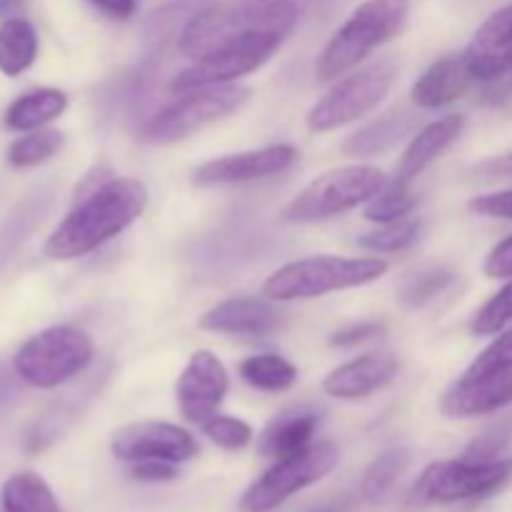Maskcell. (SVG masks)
Returning a JSON list of instances; mask_svg holds the SVG:
<instances>
[{"label": "cell", "instance_id": "cell-17", "mask_svg": "<svg viewBox=\"0 0 512 512\" xmlns=\"http://www.w3.org/2000/svg\"><path fill=\"white\" fill-rule=\"evenodd\" d=\"M400 363L393 353H368L330 370L323 390L338 400H363L393 383Z\"/></svg>", "mask_w": 512, "mask_h": 512}, {"label": "cell", "instance_id": "cell-23", "mask_svg": "<svg viewBox=\"0 0 512 512\" xmlns=\"http://www.w3.org/2000/svg\"><path fill=\"white\" fill-rule=\"evenodd\" d=\"M68 108V95L58 88H38L20 95L5 110V125L15 133H30L48 125L50 120L60 118Z\"/></svg>", "mask_w": 512, "mask_h": 512}, {"label": "cell", "instance_id": "cell-7", "mask_svg": "<svg viewBox=\"0 0 512 512\" xmlns=\"http://www.w3.org/2000/svg\"><path fill=\"white\" fill-rule=\"evenodd\" d=\"M280 43L283 38L273 33H250L225 40V43L210 48L208 53L193 58L188 68H183L170 80V90L185 95L195 93V90L233 85V80L263 68L280 48Z\"/></svg>", "mask_w": 512, "mask_h": 512}, {"label": "cell", "instance_id": "cell-42", "mask_svg": "<svg viewBox=\"0 0 512 512\" xmlns=\"http://www.w3.org/2000/svg\"><path fill=\"white\" fill-rule=\"evenodd\" d=\"M25 5V0H0V18H15L20 8Z\"/></svg>", "mask_w": 512, "mask_h": 512}, {"label": "cell", "instance_id": "cell-28", "mask_svg": "<svg viewBox=\"0 0 512 512\" xmlns=\"http://www.w3.org/2000/svg\"><path fill=\"white\" fill-rule=\"evenodd\" d=\"M415 205H418V195L410 190V183L393 180L365 203V218L380 225L398 223V220H405V215L413 213Z\"/></svg>", "mask_w": 512, "mask_h": 512}, {"label": "cell", "instance_id": "cell-8", "mask_svg": "<svg viewBox=\"0 0 512 512\" xmlns=\"http://www.w3.org/2000/svg\"><path fill=\"white\" fill-rule=\"evenodd\" d=\"M395 78H398V65L393 60H378V63L365 65V68L340 78L310 108L305 123L313 133H328V130H338L343 125L355 123V120L373 113L388 98Z\"/></svg>", "mask_w": 512, "mask_h": 512}, {"label": "cell", "instance_id": "cell-3", "mask_svg": "<svg viewBox=\"0 0 512 512\" xmlns=\"http://www.w3.org/2000/svg\"><path fill=\"white\" fill-rule=\"evenodd\" d=\"M410 15V0H365L353 10L320 53L315 75L320 83L338 80L358 68L375 48L400 35Z\"/></svg>", "mask_w": 512, "mask_h": 512}, {"label": "cell", "instance_id": "cell-36", "mask_svg": "<svg viewBox=\"0 0 512 512\" xmlns=\"http://www.w3.org/2000/svg\"><path fill=\"white\" fill-rule=\"evenodd\" d=\"M470 213L480 215V218H495V220H512V190H498V193L478 195L468 203Z\"/></svg>", "mask_w": 512, "mask_h": 512}, {"label": "cell", "instance_id": "cell-37", "mask_svg": "<svg viewBox=\"0 0 512 512\" xmlns=\"http://www.w3.org/2000/svg\"><path fill=\"white\" fill-rule=\"evenodd\" d=\"M510 435L508 430H490V433L480 435L478 440H473V443L468 445V450L463 453V458L468 460H498L500 453L505 450V445H508Z\"/></svg>", "mask_w": 512, "mask_h": 512}, {"label": "cell", "instance_id": "cell-39", "mask_svg": "<svg viewBox=\"0 0 512 512\" xmlns=\"http://www.w3.org/2000/svg\"><path fill=\"white\" fill-rule=\"evenodd\" d=\"M485 275L495 280H512V235L500 240L493 250L488 253L483 265Z\"/></svg>", "mask_w": 512, "mask_h": 512}, {"label": "cell", "instance_id": "cell-15", "mask_svg": "<svg viewBox=\"0 0 512 512\" xmlns=\"http://www.w3.org/2000/svg\"><path fill=\"white\" fill-rule=\"evenodd\" d=\"M463 55L480 83H493L512 73V5L495 10L480 25Z\"/></svg>", "mask_w": 512, "mask_h": 512}, {"label": "cell", "instance_id": "cell-6", "mask_svg": "<svg viewBox=\"0 0 512 512\" xmlns=\"http://www.w3.org/2000/svg\"><path fill=\"white\" fill-rule=\"evenodd\" d=\"M388 185V178L375 165H348L330 170L305 185L283 210L290 223H318L365 205Z\"/></svg>", "mask_w": 512, "mask_h": 512}, {"label": "cell", "instance_id": "cell-34", "mask_svg": "<svg viewBox=\"0 0 512 512\" xmlns=\"http://www.w3.org/2000/svg\"><path fill=\"white\" fill-rule=\"evenodd\" d=\"M508 368H512V328L505 330L503 335H498V338L473 360V365L465 370V378L500 373V370Z\"/></svg>", "mask_w": 512, "mask_h": 512}, {"label": "cell", "instance_id": "cell-26", "mask_svg": "<svg viewBox=\"0 0 512 512\" xmlns=\"http://www.w3.org/2000/svg\"><path fill=\"white\" fill-rule=\"evenodd\" d=\"M240 378L255 390L263 393H283L298 380V368L278 353L250 355L240 363Z\"/></svg>", "mask_w": 512, "mask_h": 512}, {"label": "cell", "instance_id": "cell-29", "mask_svg": "<svg viewBox=\"0 0 512 512\" xmlns=\"http://www.w3.org/2000/svg\"><path fill=\"white\" fill-rule=\"evenodd\" d=\"M63 143L65 138L60 130H30L28 135H23V138L10 145L8 160L13 168H35V165H43L50 158H55L63 150Z\"/></svg>", "mask_w": 512, "mask_h": 512}, {"label": "cell", "instance_id": "cell-2", "mask_svg": "<svg viewBox=\"0 0 512 512\" xmlns=\"http://www.w3.org/2000/svg\"><path fill=\"white\" fill-rule=\"evenodd\" d=\"M298 23L293 0H228L208 5L180 28L178 50L185 58H198L215 45L250 33H273L285 38Z\"/></svg>", "mask_w": 512, "mask_h": 512}, {"label": "cell", "instance_id": "cell-9", "mask_svg": "<svg viewBox=\"0 0 512 512\" xmlns=\"http://www.w3.org/2000/svg\"><path fill=\"white\" fill-rule=\"evenodd\" d=\"M512 475V460H445L433 463L415 483L413 505H450L485 498L503 488Z\"/></svg>", "mask_w": 512, "mask_h": 512}, {"label": "cell", "instance_id": "cell-44", "mask_svg": "<svg viewBox=\"0 0 512 512\" xmlns=\"http://www.w3.org/2000/svg\"><path fill=\"white\" fill-rule=\"evenodd\" d=\"M310 512H343V508H340V505H323V508H315Z\"/></svg>", "mask_w": 512, "mask_h": 512}, {"label": "cell", "instance_id": "cell-5", "mask_svg": "<svg viewBox=\"0 0 512 512\" xmlns=\"http://www.w3.org/2000/svg\"><path fill=\"white\" fill-rule=\"evenodd\" d=\"M95 355L93 338L73 325H53L20 345L13 370L30 388L50 390L83 373Z\"/></svg>", "mask_w": 512, "mask_h": 512}, {"label": "cell", "instance_id": "cell-32", "mask_svg": "<svg viewBox=\"0 0 512 512\" xmlns=\"http://www.w3.org/2000/svg\"><path fill=\"white\" fill-rule=\"evenodd\" d=\"M512 323V280L505 283L473 318L475 335H495Z\"/></svg>", "mask_w": 512, "mask_h": 512}, {"label": "cell", "instance_id": "cell-1", "mask_svg": "<svg viewBox=\"0 0 512 512\" xmlns=\"http://www.w3.org/2000/svg\"><path fill=\"white\" fill-rule=\"evenodd\" d=\"M148 208V188L135 178H113L90 190L48 235L43 253L50 260L88 255L128 230Z\"/></svg>", "mask_w": 512, "mask_h": 512}, {"label": "cell", "instance_id": "cell-25", "mask_svg": "<svg viewBox=\"0 0 512 512\" xmlns=\"http://www.w3.org/2000/svg\"><path fill=\"white\" fill-rule=\"evenodd\" d=\"M3 512H63L50 485L38 473L10 475L0 490Z\"/></svg>", "mask_w": 512, "mask_h": 512}, {"label": "cell", "instance_id": "cell-21", "mask_svg": "<svg viewBox=\"0 0 512 512\" xmlns=\"http://www.w3.org/2000/svg\"><path fill=\"white\" fill-rule=\"evenodd\" d=\"M318 413L305 408L283 410L275 415L258 438V453L265 458H288V455L300 453L308 445H313V435L318 430Z\"/></svg>", "mask_w": 512, "mask_h": 512}, {"label": "cell", "instance_id": "cell-13", "mask_svg": "<svg viewBox=\"0 0 512 512\" xmlns=\"http://www.w3.org/2000/svg\"><path fill=\"white\" fill-rule=\"evenodd\" d=\"M228 388V370L220 363L218 355H213L210 350H195L175 383L180 413L188 423L203 428L213 415H218Z\"/></svg>", "mask_w": 512, "mask_h": 512}, {"label": "cell", "instance_id": "cell-10", "mask_svg": "<svg viewBox=\"0 0 512 512\" xmlns=\"http://www.w3.org/2000/svg\"><path fill=\"white\" fill-rule=\"evenodd\" d=\"M340 460L338 445L330 440H320V443L308 445L300 453L288 455V458L275 460L265 475H260L253 485L240 498V510L243 512H270L285 500L293 498L300 490L310 488V485L320 483L325 475L335 470Z\"/></svg>", "mask_w": 512, "mask_h": 512}, {"label": "cell", "instance_id": "cell-16", "mask_svg": "<svg viewBox=\"0 0 512 512\" xmlns=\"http://www.w3.org/2000/svg\"><path fill=\"white\" fill-rule=\"evenodd\" d=\"M512 403V368L500 373L460 378L440 400L445 418H478L498 413Z\"/></svg>", "mask_w": 512, "mask_h": 512}, {"label": "cell", "instance_id": "cell-27", "mask_svg": "<svg viewBox=\"0 0 512 512\" xmlns=\"http://www.w3.org/2000/svg\"><path fill=\"white\" fill-rule=\"evenodd\" d=\"M410 465V450L408 448H393V450H385L383 455L375 458V463L370 465L368 473L363 478V493L365 503H383L390 493H393L395 483L400 480V475L408 470Z\"/></svg>", "mask_w": 512, "mask_h": 512}, {"label": "cell", "instance_id": "cell-35", "mask_svg": "<svg viewBox=\"0 0 512 512\" xmlns=\"http://www.w3.org/2000/svg\"><path fill=\"white\" fill-rule=\"evenodd\" d=\"M208 5H213L210 0H170L165 3L158 13L153 15V28L155 30H170L175 23H188L193 15H198L200 10H205Z\"/></svg>", "mask_w": 512, "mask_h": 512}, {"label": "cell", "instance_id": "cell-14", "mask_svg": "<svg viewBox=\"0 0 512 512\" xmlns=\"http://www.w3.org/2000/svg\"><path fill=\"white\" fill-rule=\"evenodd\" d=\"M298 160V150L293 145H268V148L245 150V153L215 158L195 168L193 183L198 188H228V185H245L255 180H268L293 168Z\"/></svg>", "mask_w": 512, "mask_h": 512}, {"label": "cell", "instance_id": "cell-43", "mask_svg": "<svg viewBox=\"0 0 512 512\" xmlns=\"http://www.w3.org/2000/svg\"><path fill=\"white\" fill-rule=\"evenodd\" d=\"M10 393H13V383L10 378H5V373H0V403H5V395L10 398Z\"/></svg>", "mask_w": 512, "mask_h": 512}, {"label": "cell", "instance_id": "cell-41", "mask_svg": "<svg viewBox=\"0 0 512 512\" xmlns=\"http://www.w3.org/2000/svg\"><path fill=\"white\" fill-rule=\"evenodd\" d=\"M90 3L103 10V13L113 15V18H130L138 8V0H90Z\"/></svg>", "mask_w": 512, "mask_h": 512}, {"label": "cell", "instance_id": "cell-33", "mask_svg": "<svg viewBox=\"0 0 512 512\" xmlns=\"http://www.w3.org/2000/svg\"><path fill=\"white\" fill-rule=\"evenodd\" d=\"M203 433L208 435L210 443L223 450H243L253 440V428L245 420L230 418V415H213L203 425Z\"/></svg>", "mask_w": 512, "mask_h": 512}, {"label": "cell", "instance_id": "cell-24", "mask_svg": "<svg viewBox=\"0 0 512 512\" xmlns=\"http://www.w3.org/2000/svg\"><path fill=\"white\" fill-rule=\"evenodd\" d=\"M38 58V33L25 18H5L0 23V73L15 78Z\"/></svg>", "mask_w": 512, "mask_h": 512}, {"label": "cell", "instance_id": "cell-19", "mask_svg": "<svg viewBox=\"0 0 512 512\" xmlns=\"http://www.w3.org/2000/svg\"><path fill=\"white\" fill-rule=\"evenodd\" d=\"M465 118L458 113H450L445 118L433 120L425 128H420L418 133H413L408 148L403 150L398 160V178L403 183H413L418 175H423L455 140L463 135Z\"/></svg>", "mask_w": 512, "mask_h": 512}, {"label": "cell", "instance_id": "cell-31", "mask_svg": "<svg viewBox=\"0 0 512 512\" xmlns=\"http://www.w3.org/2000/svg\"><path fill=\"white\" fill-rule=\"evenodd\" d=\"M418 233L420 225L415 220H398V223H388L373 233L360 235L358 245L373 250V253H398V250L410 248L418 240Z\"/></svg>", "mask_w": 512, "mask_h": 512}, {"label": "cell", "instance_id": "cell-18", "mask_svg": "<svg viewBox=\"0 0 512 512\" xmlns=\"http://www.w3.org/2000/svg\"><path fill=\"white\" fill-rule=\"evenodd\" d=\"M283 315L270 298H228L210 308L198 325L210 333L268 335L280 325Z\"/></svg>", "mask_w": 512, "mask_h": 512}, {"label": "cell", "instance_id": "cell-20", "mask_svg": "<svg viewBox=\"0 0 512 512\" xmlns=\"http://www.w3.org/2000/svg\"><path fill=\"white\" fill-rule=\"evenodd\" d=\"M473 80L475 78L473 73H470L465 55H445V58L435 60V63L415 80L410 95H413V103L418 105V108H445V105L463 98V95L468 93L470 85H473Z\"/></svg>", "mask_w": 512, "mask_h": 512}, {"label": "cell", "instance_id": "cell-30", "mask_svg": "<svg viewBox=\"0 0 512 512\" xmlns=\"http://www.w3.org/2000/svg\"><path fill=\"white\" fill-rule=\"evenodd\" d=\"M453 280L455 273L443 268V265L415 270V273L405 275V280L400 283V300L408 308H423L430 300L438 298L440 293H445L453 285Z\"/></svg>", "mask_w": 512, "mask_h": 512}, {"label": "cell", "instance_id": "cell-40", "mask_svg": "<svg viewBox=\"0 0 512 512\" xmlns=\"http://www.w3.org/2000/svg\"><path fill=\"white\" fill-rule=\"evenodd\" d=\"M130 475L143 483H168L178 478V465L163 463V460H143V463H133Z\"/></svg>", "mask_w": 512, "mask_h": 512}, {"label": "cell", "instance_id": "cell-11", "mask_svg": "<svg viewBox=\"0 0 512 512\" xmlns=\"http://www.w3.org/2000/svg\"><path fill=\"white\" fill-rule=\"evenodd\" d=\"M250 98V88L243 85H220V88L185 93L178 103L168 105L140 128V140L153 145L178 143L230 113L243 108Z\"/></svg>", "mask_w": 512, "mask_h": 512}, {"label": "cell", "instance_id": "cell-4", "mask_svg": "<svg viewBox=\"0 0 512 512\" xmlns=\"http://www.w3.org/2000/svg\"><path fill=\"white\" fill-rule=\"evenodd\" d=\"M388 260L378 255L365 258H340V255H313V258L293 260L268 275L263 283L265 298L275 303L288 300H310L338 290L360 288L375 283L388 273Z\"/></svg>", "mask_w": 512, "mask_h": 512}, {"label": "cell", "instance_id": "cell-12", "mask_svg": "<svg viewBox=\"0 0 512 512\" xmlns=\"http://www.w3.org/2000/svg\"><path fill=\"white\" fill-rule=\"evenodd\" d=\"M110 450L123 463H143V460H163V463H188L198 455V440L185 428L173 423H130L115 430Z\"/></svg>", "mask_w": 512, "mask_h": 512}, {"label": "cell", "instance_id": "cell-38", "mask_svg": "<svg viewBox=\"0 0 512 512\" xmlns=\"http://www.w3.org/2000/svg\"><path fill=\"white\" fill-rule=\"evenodd\" d=\"M383 333H385L383 323L365 320V323H355V325H348V328H340L338 333H333L330 343H333L335 348H355V345L380 338Z\"/></svg>", "mask_w": 512, "mask_h": 512}, {"label": "cell", "instance_id": "cell-22", "mask_svg": "<svg viewBox=\"0 0 512 512\" xmlns=\"http://www.w3.org/2000/svg\"><path fill=\"white\" fill-rule=\"evenodd\" d=\"M413 130V113H408V110H390V113H383L378 120H373V123L355 130L353 135H348V140L343 143V153L353 155V158H373V155L395 148Z\"/></svg>", "mask_w": 512, "mask_h": 512}]
</instances>
